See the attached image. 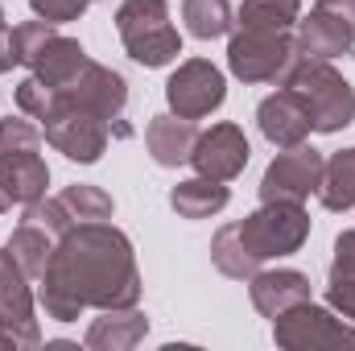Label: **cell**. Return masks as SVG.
I'll return each mask as SVG.
<instances>
[{
    "mask_svg": "<svg viewBox=\"0 0 355 351\" xmlns=\"http://www.w3.org/2000/svg\"><path fill=\"white\" fill-rule=\"evenodd\" d=\"M46 318L75 323L83 310H120L141 302V268L132 240L112 223H75L54 240L46 273L37 277Z\"/></svg>",
    "mask_w": 355,
    "mask_h": 351,
    "instance_id": "1",
    "label": "cell"
},
{
    "mask_svg": "<svg viewBox=\"0 0 355 351\" xmlns=\"http://www.w3.org/2000/svg\"><path fill=\"white\" fill-rule=\"evenodd\" d=\"M281 87H289L302 99V108L310 112L314 132H343L355 120V87L322 58L297 54L293 67L285 71Z\"/></svg>",
    "mask_w": 355,
    "mask_h": 351,
    "instance_id": "2",
    "label": "cell"
},
{
    "mask_svg": "<svg viewBox=\"0 0 355 351\" xmlns=\"http://www.w3.org/2000/svg\"><path fill=\"white\" fill-rule=\"evenodd\" d=\"M116 33L124 42V54L149 71L170 67L182 54V33L170 21L166 0H124L116 8Z\"/></svg>",
    "mask_w": 355,
    "mask_h": 351,
    "instance_id": "3",
    "label": "cell"
},
{
    "mask_svg": "<svg viewBox=\"0 0 355 351\" xmlns=\"http://www.w3.org/2000/svg\"><path fill=\"white\" fill-rule=\"evenodd\" d=\"M244 248L257 261H277V257H293L306 240H310V215L302 203H261L248 219L236 223Z\"/></svg>",
    "mask_w": 355,
    "mask_h": 351,
    "instance_id": "4",
    "label": "cell"
},
{
    "mask_svg": "<svg viewBox=\"0 0 355 351\" xmlns=\"http://www.w3.org/2000/svg\"><path fill=\"white\" fill-rule=\"evenodd\" d=\"M42 132H46V145L58 149L67 162H79V166H95L107 149V132L112 124L103 116H95L91 108H83L79 99L71 95H58L54 112L42 120Z\"/></svg>",
    "mask_w": 355,
    "mask_h": 351,
    "instance_id": "5",
    "label": "cell"
},
{
    "mask_svg": "<svg viewBox=\"0 0 355 351\" xmlns=\"http://www.w3.org/2000/svg\"><path fill=\"white\" fill-rule=\"evenodd\" d=\"M272 339L285 351H314V348L343 351L355 348V327L343 314H335L327 306H314V298H310V302H297V306H289L285 314L272 318Z\"/></svg>",
    "mask_w": 355,
    "mask_h": 351,
    "instance_id": "6",
    "label": "cell"
},
{
    "mask_svg": "<svg viewBox=\"0 0 355 351\" xmlns=\"http://www.w3.org/2000/svg\"><path fill=\"white\" fill-rule=\"evenodd\" d=\"M297 58V42L289 33L236 29L227 42V67L240 83H281Z\"/></svg>",
    "mask_w": 355,
    "mask_h": 351,
    "instance_id": "7",
    "label": "cell"
},
{
    "mask_svg": "<svg viewBox=\"0 0 355 351\" xmlns=\"http://www.w3.org/2000/svg\"><path fill=\"white\" fill-rule=\"evenodd\" d=\"M322 166L327 157L306 141L293 149H281L261 178V203H306L310 194H318Z\"/></svg>",
    "mask_w": 355,
    "mask_h": 351,
    "instance_id": "8",
    "label": "cell"
},
{
    "mask_svg": "<svg viewBox=\"0 0 355 351\" xmlns=\"http://www.w3.org/2000/svg\"><path fill=\"white\" fill-rule=\"evenodd\" d=\"M227 99V79L215 62L207 58H186L166 83V103L182 120H202Z\"/></svg>",
    "mask_w": 355,
    "mask_h": 351,
    "instance_id": "9",
    "label": "cell"
},
{
    "mask_svg": "<svg viewBox=\"0 0 355 351\" xmlns=\"http://www.w3.org/2000/svg\"><path fill=\"white\" fill-rule=\"evenodd\" d=\"M0 331L12 335L17 348H42L37 298L29 289V277L8 252H0Z\"/></svg>",
    "mask_w": 355,
    "mask_h": 351,
    "instance_id": "10",
    "label": "cell"
},
{
    "mask_svg": "<svg viewBox=\"0 0 355 351\" xmlns=\"http://www.w3.org/2000/svg\"><path fill=\"white\" fill-rule=\"evenodd\" d=\"M248 157H252V145H248L244 128L232 124V120H223V124H211L207 132H198V145L190 153V166H194V174H202V178L232 182V178L244 174Z\"/></svg>",
    "mask_w": 355,
    "mask_h": 351,
    "instance_id": "11",
    "label": "cell"
},
{
    "mask_svg": "<svg viewBox=\"0 0 355 351\" xmlns=\"http://www.w3.org/2000/svg\"><path fill=\"white\" fill-rule=\"evenodd\" d=\"M58 95L79 99L83 108H91L95 116H103L107 124H120L124 108H128V83H124V75H116L112 67L91 62V58H87V67L75 75V83H67Z\"/></svg>",
    "mask_w": 355,
    "mask_h": 351,
    "instance_id": "12",
    "label": "cell"
},
{
    "mask_svg": "<svg viewBox=\"0 0 355 351\" xmlns=\"http://www.w3.org/2000/svg\"><path fill=\"white\" fill-rule=\"evenodd\" d=\"M293 42H297V54L331 62V58H343V54L355 50V25L343 21L339 12L314 4L310 17H297V37Z\"/></svg>",
    "mask_w": 355,
    "mask_h": 351,
    "instance_id": "13",
    "label": "cell"
},
{
    "mask_svg": "<svg viewBox=\"0 0 355 351\" xmlns=\"http://www.w3.org/2000/svg\"><path fill=\"white\" fill-rule=\"evenodd\" d=\"M257 124H261V137H265L272 149H293V145H302L314 132L310 112L302 108V99L289 87H281V91H272L268 99H261Z\"/></svg>",
    "mask_w": 355,
    "mask_h": 351,
    "instance_id": "14",
    "label": "cell"
},
{
    "mask_svg": "<svg viewBox=\"0 0 355 351\" xmlns=\"http://www.w3.org/2000/svg\"><path fill=\"white\" fill-rule=\"evenodd\" d=\"M46 186H50V166L42 162V153L0 157V215L12 207H29V203L46 198Z\"/></svg>",
    "mask_w": 355,
    "mask_h": 351,
    "instance_id": "15",
    "label": "cell"
},
{
    "mask_svg": "<svg viewBox=\"0 0 355 351\" xmlns=\"http://www.w3.org/2000/svg\"><path fill=\"white\" fill-rule=\"evenodd\" d=\"M194 145H198V128H194V120H182V116H174V112L153 116L149 128H145V149H149V157H153L162 170L190 166Z\"/></svg>",
    "mask_w": 355,
    "mask_h": 351,
    "instance_id": "16",
    "label": "cell"
},
{
    "mask_svg": "<svg viewBox=\"0 0 355 351\" xmlns=\"http://www.w3.org/2000/svg\"><path fill=\"white\" fill-rule=\"evenodd\" d=\"M248 293L265 318H277L289 306L310 302V277L297 268H261L257 277H248Z\"/></svg>",
    "mask_w": 355,
    "mask_h": 351,
    "instance_id": "17",
    "label": "cell"
},
{
    "mask_svg": "<svg viewBox=\"0 0 355 351\" xmlns=\"http://www.w3.org/2000/svg\"><path fill=\"white\" fill-rule=\"evenodd\" d=\"M25 67L46 83V87L62 91L67 83H75V75L87 67V50L75 42V37H67V33H54V37H46L29 58H25Z\"/></svg>",
    "mask_w": 355,
    "mask_h": 351,
    "instance_id": "18",
    "label": "cell"
},
{
    "mask_svg": "<svg viewBox=\"0 0 355 351\" xmlns=\"http://www.w3.org/2000/svg\"><path fill=\"white\" fill-rule=\"evenodd\" d=\"M145 335H149V318L137 306H120V310H99L83 343L91 351H132L137 343H145Z\"/></svg>",
    "mask_w": 355,
    "mask_h": 351,
    "instance_id": "19",
    "label": "cell"
},
{
    "mask_svg": "<svg viewBox=\"0 0 355 351\" xmlns=\"http://www.w3.org/2000/svg\"><path fill=\"white\" fill-rule=\"evenodd\" d=\"M227 203H232L227 182H215V178H202V174L186 178V182H178L174 190H170V207L182 219H211Z\"/></svg>",
    "mask_w": 355,
    "mask_h": 351,
    "instance_id": "20",
    "label": "cell"
},
{
    "mask_svg": "<svg viewBox=\"0 0 355 351\" xmlns=\"http://www.w3.org/2000/svg\"><path fill=\"white\" fill-rule=\"evenodd\" d=\"M4 252L21 264V273H25L29 281H37V277L46 273V264H50L54 236H50L46 228H37V223L21 219V228H12V236H8V244H4Z\"/></svg>",
    "mask_w": 355,
    "mask_h": 351,
    "instance_id": "21",
    "label": "cell"
},
{
    "mask_svg": "<svg viewBox=\"0 0 355 351\" xmlns=\"http://www.w3.org/2000/svg\"><path fill=\"white\" fill-rule=\"evenodd\" d=\"M318 198H322L327 211H352L355 207V149H339V153L327 157Z\"/></svg>",
    "mask_w": 355,
    "mask_h": 351,
    "instance_id": "22",
    "label": "cell"
},
{
    "mask_svg": "<svg viewBox=\"0 0 355 351\" xmlns=\"http://www.w3.org/2000/svg\"><path fill=\"white\" fill-rule=\"evenodd\" d=\"M302 0H244L236 29H261V33H289L297 29Z\"/></svg>",
    "mask_w": 355,
    "mask_h": 351,
    "instance_id": "23",
    "label": "cell"
},
{
    "mask_svg": "<svg viewBox=\"0 0 355 351\" xmlns=\"http://www.w3.org/2000/svg\"><path fill=\"white\" fill-rule=\"evenodd\" d=\"M211 264H215L223 277H232V281H248V277L261 273V261L244 248L236 223H227V228L215 232V240H211Z\"/></svg>",
    "mask_w": 355,
    "mask_h": 351,
    "instance_id": "24",
    "label": "cell"
},
{
    "mask_svg": "<svg viewBox=\"0 0 355 351\" xmlns=\"http://www.w3.org/2000/svg\"><path fill=\"white\" fill-rule=\"evenodd\" d=\"M182 21L198 42H215L236 25L227 0H182Z\"/></svg>",
    "mask_w": 355,
    "mask_h": 351,
    "instance_id": "25",
    "label": "cell"
},
{
    "mask_svg": "<svg viewBox=\"0 0 355 351\" xmlns=\"http://www.w3.org/2000/svg\"><path fill=\"white\" fill-rule=\"evenodd\" d=\"M58 203L67 207L71 223H103V219H112V215H116L112 194H107V190H99V186H87V182L67 186V190L58 194Z\"/></svg>",
    "mask_w": 355,
    "mask_h": 351,
    "instance_id": "26",
    "label": "cell"
},
{
    "mask_svg": "<svg viewBox=\"0 0 355 351\" xmlns=\"http://www.w3.org/2000/svg\"><path fill=\"white\" fill-rule=\"evenodd\" d=\"M42 141H46V132L33 120H21V116L0 120V157H8V153H42Z\"/></svg>",
    "mask_w": 355,
    "mask_h": 351,
    "instance_id": "27",
    "label": "cell"
},
{
    "mask_svg": "<svg viewBox=\"0 0 355 351\" xmlns=\"http://www.w3.org/2000/svg\"><path fill=\"white\" fill-rule=\"evenodd\" d=\"M54 103H58V91L46 87L37 75L21 79V87H17V108H21L29 120H46V116L54 112Z\"/></svg>",
    "mask_w": 355,
    "mask_h": 351,
    "instance_id": "28",
    "label": "cell"
},
{
    "mask_svg": "<svg viewBox=\"0 0 355 351\" xmlns=\"http://www.w3.org/2000/svg\"><path fill=\"white\" fill-rule=\"evenodd\" d=\"M327 302H331L335 314H343L347 323H355V277L331 273V277H327Z\"/></svg>",
    "mask_w": 355,
    "mask_h": 351,
    "instance_id": "29",
    "label": "cell"
},
{
    "mask_svg": "<svg viewBox=\"0 0 355 351\" xmlns=\"http://www.w3.org/2000/svg\"><path fill=\"white\" fill-rule=\"evenodd\" d=\"M29 8L42 17V21H54V25H67V21H79L91 8V0H29Z\"/></svg>",
    "mask_w": 355,
    "mask_h": 351,
    "instance_id": "30",
    "label": "cell"
},
{
    "mask_svg": "<svg viewBox=\"0 0 355 351\" xmlns=\"http://www.w3.org/2000/svg\"><path fill=\"white\" fill-rule=\"evenodd\" d=\"M331 273H347V277H355V232H339V236H335V261H331Z\"/></svg>",
    "mask_w": 355,
    "mask_h": 351,
    "instance_id": "31",
    "label": "cell"
},
{
    "mask_svg": "<svg viewBox=\"0 0 355 351\" xmlns=\"http://www.w3.org/2000/svg\"><path fill=\"white\" fill-rule=\"evenodd\" d=\"M12 67H21V50H17V33L8 25H0V75H8Z\"/></svg>",
    "mask_w": 355,
    "mask_h": 351,
    "instance_id": "32",
    "label": "cell"
},
{
    "mask_svg": "<svg viewBox=\"0 0 355 351\" xmlns=\"http://www.w3.org/2000/svg\"><path fill=\"white\" fill-rule=\"evenodd\" d=\"M322 8H331V12H339L343 21H352L355 25V0H318Z\"/></svg>",
    "mask_w": 355,
    "mask_h": 351,
    "instance_id": "33",
    "label": "cell"
},
{
    "mask_svg": "<svg viewBox=\"0 0 355 351\" xmlns=\"http://www.w3.org/2000/svg\"><path fill=\"white\" fill-rule=\"evenodd\" d=\"M0 348H8V351H17V339H12V335H4V331H0Z\"/></svg>",
    "mask_w": 355,
    "mask_h": 351,
    "instance_id": "34",
    "label": "cell"
},
{
    "mask_svg": "<svg viewBox=\"0 0 355 351\" xmlns=\"http://www.w3.org/2000/svg\"><path fill=\"white\" fill-rule=\"evenodd\" d=\"M0 25H4V8H0Z\"/></svg>",
    "mask_w": 355,
    "mask_h": 351,
    "instance_id": "35",
    "label": "cell"
}]
</instances>
